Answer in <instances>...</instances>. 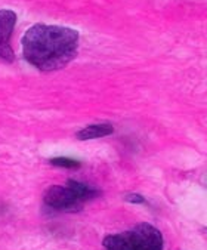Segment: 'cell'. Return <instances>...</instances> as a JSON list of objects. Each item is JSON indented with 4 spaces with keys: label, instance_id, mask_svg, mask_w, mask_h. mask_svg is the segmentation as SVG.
<instances>
[{
    "label": "cell",
    "instance_id": "cell-1",
    "mask_svg": "<svg viewBox=\"0 0 207 250\" xmlns=\"http://www.w3.org/2000/svg\"><path fill=\"white\" fill-rule=\"evenodd\" d=\"M79 39L74 28L34 24L22 39V54L25 61L40 71L61 70L77 57Z\"/></svg>",
    "mask_w": 207,
    "mask_h": 250
},
{
    "label": "cell",
    "instance_id": "cell-2",
    "mask_svg": "<svg viewBox=\"0 0 207 250\" xmlns=\"http://www.w3.org/2000/svg\"><path fill=\"white\" fill-rule=\"evenodd\" d=\"M102 244L105 250H163L165 240L154 225L142 222L127 231L107 235Z\"/></svg>",
    "mask_w": 207,
    "mask_h": 250
},
{
    "label": "cell",
    "instance_id": "cell-3",
    "mask_svg": "<svg viewBox=\"0 0 207 250\" xmlns=\"http://www.w3.org/2000/svg\"><path fill=\"white\" fill-rule=\"evenodd\" d=\"M44 203L54 210L79 212L86 203L84 197L67 181L65 185H54L44 192Z\"/></svg>",
    "mask_w": 207,
    "mask_h": 250
},
{
    "label": "cell",
    "instance_id": "cell-4",
    "mask_svg": "<svg viewBox=\"0 0 207 250\" xmlns=\"http://www.w3.org/2000/svg\"><path fill=\"white\" fill-rule=\"evenodd\" d=\"M17 24V14L11 9L0 11V60L14 62L15 54L11 47V36Z\"/></svg>",
    "mask_w": 207,
    "mask_h": 250
},
{
    "label": "cell",
    "instance_id": "cell-5",
    "mask_svg": "<svg viewBox=\"0 0 207 250\" xmlns=\"http://www.w3.org/2000/svg\"><path fill=\"white\" fill-rule=\"evenodd\" d=\"M114 132L113 125L110 123H96V125H89L83 129H80L76 133V138L80 141H90V139H98L108 136Z\"/></svg>",
    "mask_w": 207,
    "mask_h": 250
},
{
    "label": "cell",
    "instance_id": "cell-6",
    "mask_svg": "<svg viewBox=\"0 0 207 250\" xmlns=\"http://www.w3.org/2000/svg\"><path fill=\"white\" fill-rule=\"evenodd\" d=\"M49 163L52 166H58V167H64V169H79L82 166L80 162H77L74 159H68V157H55V159H50Z\"/></svg>",
    "mask_w": 207,
    "mask_h": 250
},
{
    "label": "cell",
    "instance_id": "cell-7",
    "mask_svg": "<svg viewBox=\"0 0 207 250\" xmlns=\"http://www.w3.org/2000/svg\"><path fill=\"white\" fill-rule=\"evenodd\" d=\"M124 200H126V202H129V203H136V205H144V203H146V202H145V198H144L141 194H127V195L124 197Z\"/></svg>",
    "mask_w": 207,
    "mask_h": 250
},
{
    "label": "cell",
    "instance_id": "cell-8",
    "mask_svg": "<svg viewBox=\"0 0 207 250\" xmlns=\"http://www.w3.org/2000/svg\"><path fill=\"white\" fill-rule=\"evenodd\" d=\"M204 231H206V232H207V228H206V229H204Z\"/></svg>",
    "mask_w": 207,
    "mask_h": 250
}]
</instances>
